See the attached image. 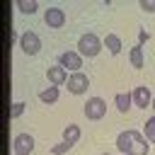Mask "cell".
<instances>
[{
    "instance_id": "cell-1",
    "label": "cell",
    "mask_w": 155,
    "mask_h": 155,
    "mask_svg": "<svg viewBox=\"0 0 155 155\" xmlns=\"http://www.w3.org/2000/svg\"><path fill=\"white\" fill-rule=\"evenodd\" d=\"M102 51V41L94 34H82L78 41V53L80 56H97Z\"/></svg>"
},
{
    "instance_id": "cell-2",
    "label": "cell",
    "mask_w": 155,
    "mask_h": 155,
    "mask_svg": "<svg viewBox=\"0 0 155 155\" xmlns=\"http://www.w3.org/2000/svg\"><path fill=\"white\" fill-rule=\"evenodd\" d=\"M104 114H107V102L102 97H90L87 104H85V116L90 121H99Z\"/></svg>"
},
{
    "instance_id": "cell-3",
    "label": "cell",
    "mask_w": 155,
    "mask_h": 155,
    "mask_svg": "<svg viewBox=\"0 0 155 155\" xmlns=\"http://www.w3.org/2000/svg\"><path fill=\"white\" fill-rule=\"evenodd\" d=\"M19 46H22V51H24L27 56H34V53L41 51V39H39L34 31H24V34L19 36Z\"/></svg>"
},
{
    "instance_id": "cell-4",
    "label": "cell",
    "mask_w": 155,
    "mask_h": 155,
    "mask_svg": "<svg viewBox=\"0 0 155 155\" xmlns=\"http://www.w3.org/2000/svg\"><path fill=\"white\" fill-rule=\"evenodd\" d=\"M68 90L73 92V94H82V92H87V87H90V78L85 75V73H73V75H68Z\"/></svg>"
},
{
    "instance_id": "cell-5",
    "label": "cell",
    "mask_w": 155,
    "mask_h": 155,
    "mask_svg": "<svg viewBox=\"0 0 155 155\" xmlns=\"http://www.w3.org/2000/svg\"><path fill=\"white\" fill-rule=\"evenodd\" d=\"M58 65H61V68H70L73 73H78L80 65H82V58H80L78 51H65V53L58 56Z\"/></svg>"
},
{
    "instance_id": "cell-6",
    "label": "cell",
    "mask_w": 155,
    "mask_h": 155,
    "mask_svg": "<svg viewBox=\"0 0 155 155\" xmlns=\"http://www.w3.org/2000/svg\"><path fill=\"white\" fill-rule=\"evenodd\" d=\"M12 148H15V155H29L34 150V138L29 133H19L12 143Z\"/></svg>"
},
{
    "instance_id": "cell-7",
    "label": "cell",
    "mask_w": 155,
    "mask_h": 155,
    "mask_svg": "<svg viewBox=\"0 0 155 155\" xmlns=\"http://www.w3.org/2000/svg\"><path fill=\"white\" fill-rule=\"evenodd\" d=\"M44 19H46V24H48L51 29H61V27L65 24V15H63V10H58V7H48V10L44 12Z\"/></svg>"
},
{
    "instance_id": "cell-8",
    "label": "cell",
    "mask_w": 155,
    "mask_h": 155,
    "mask_svg": "<svg viewBox=\"0 0 155 155\" xmlns=\"http://www.w3.org/2000/svg\"><path fill=\"white\" fill-rule=\"evenodd\" d=\"M131 94H133V102H136L138 109H145L148 104H153V94H150L148 87H136Z\"/></svg>"
},
{
    "instance_id": "cell-9",
    "label": "cell",
    "mask_w": 155,
    "mask_h": 155,
    "mask_svg": "<svg viewBox=\"0 0 155 155\" xmlns=\"http://www.w3.org/2000/svg\"><path fill=\"white\" fill-rule=\"evenodd\" d=\"M136 133H138L136 128H128V131H124V133L116 138V150L126 155V153H128V148H131V143H133V138H136Z\"/></svg>"
},
{
    "instance_id": "cell-10",
    "label": "cell",
    "mask_w": 155,
    "mask_h": 155,
    "mask_svg": "<svg viewBox=\"0 0 155 155\" xmlns=\"http://www.w3.org/2000/svg\"><path fill=\"white\" fill-rule=\"evenodd\" d=\"M46 78L58 87L61 82H68V75H65V68H61V65H51L48 70H46Z\"/></svg>"
},
{
    "instance_id": "cell-11",
    "label": "cell",
    "mask_w": 155,
    "mask_h": 155,
    "mask_svg": "<svg viewBox=\"0 0 155 155\" xmlns=\"http://www.w3.org/2000/svg\"><path fill=\"white\" fill-rule=\"evenodd\" d=\"M126 155H148V140L140 133H136V138H133V143H131Z\"/></svg>"
},
{
    "instance_id": "cell-12",
    "label": "cell",
    "mask_w": 155,
    "mask_h": 155,
    "mask_svg": "<svg viewBox=\"0 0 155 155\" xmlns=\"http://www.w3.org/2000/svg\"><path fill=\"white\" fill-rule=\"evenodd\" d=\"M58 97H61V90L53 85V87H48V90H41L39 92V99L44 102V104H53V102H58Z\"/></svg>"
},
{
    "instance_id": "cell-13",
    "label": "cell",
    "mask_w": 155,
    "mask_h": 155,
    "mask_svg": "<svg viewBox=\"0 0 155 155\" xmlns=\"http://www.w3.org/2000/svg\"><path fill=\"white\" fill-rule=\"evenodd\" d=\"M78 138H80V126H78V124H68L65 131H63V140L70 143V145H75Z\"/></svg>"
},
{
    "instance_id": "cell-14",
    "label": "cell",
    "mask_w": 155,
    "mask_h": 155,
    "mask_svg": "<svg viewBox=\"0 0 155 155\" xmlns=\"http://www.w3.org/2000/svg\"><path fill=\"white\" fill-rule=\"evenodd\" d=\"M131 102H133V94H131V92H121V94H116V109H119L121 114H126V111L131 109Z\"/></svg>"
},
{
    "instance_id": "cell-15",
    "label": "cell",
    "mask_w": 155,
    "mask_h": 155,
    "mask_svg": "<svg viewBox=\"0 0 155 155\" xmlns=\"http://www.w3.org/2000/svg\"><path fill=\"white\" fill-rule=\"evenodd\" d=\"M131 65H133L136 70L143 68V44H136V46L131 48Z\"/></svg>"
},
{
    "instance_id": "cell-16",
    "label": "cell",
    "mask_w": 155,
    "mask_h": 155,
    "mask_svg": "<svg viewBox=\"0 0 155 155\" xmlns=\"http://www.w3.org/2000/svg\"><path fill=\"white\" fill-rule=\"evenodd\" d=\"M36 0H17V10L19 12H24V15H31V12H36Z\"/></svg>"
},
{
    "instance_id": "cell-17",
    "label": "cell",
    "mask_w": 155,
    "mask_h": 155,
    "mask_svg": "<svg viewBox=\"0 0 155 155\" xmlns=\"http://www.w3.org/2000/svg\"><path fill=\"white\" fill-rule=\"evenodd\" d=\"M104 44H107V48H109V51H111L114 56H116V53L121 51V39H119L116 34H109V36L104 39Z\"/></svg>"
},
{
    "instance_id": "cell-18",
    "label": "cell",
    "mask_w": 155,
    "mask_h": 155,
    "mask_svg": "<svg viewBox=\"0 0 155 155\" xmlns=\"http://www.w3.org/2000/svg\"><path fill=\"white\" fill-rule=\"evenodd\" d=\"M24 109H27L24 102H15V104L10 107V119H19V116L24 114Z\"/></svg>"
},
{
    "instance_id": "cell-19",
    "label": "cell",
    "mask_w": 155,
    "mask_h": 155,
    "mask_svg": "<svg viewBox=\"0 0 155 155\" xmlns=\"http://www.w3.org/2000/svg\"><path fill=\"white\" fill-rule=\"evenodd\" d=\"M145 136H148V140H153V143H155V116L145 121Z\"/></svg>"
},
{
    "instance_id": "cell-20",
    "label": "cell",
    "mask_w": 155,
    "mask_h": 155,
    "mask_svg": "<svg viewBox=\"0 0 155 155\" xmlns=\"http://www.w3.org/2000/svg\"><path fill=\"white\" fill-rule=\"evenodd\" d=\"M70 148H73L70 143H65V140H61L58 145H53V148H51V153H53V155H63V153H65V150H70Z\"/></svg>"
},
{
    "instance_id": "cell-21",
    "label": "cell",
    "mask_w": 155,
    "mask_h": 155,
    "mask_svg": "<svg viewBox=\"0 0 155 155\" xmlns=\"http://www.w3.org/2000/svg\"><path fill=\"white\" fill-rule=\"evenodd\" d=\"M140 10H145V12H155V0H140Z\"/></svg>"
},
{
    "instance_id": "cell-22",
    "label": "cell",
    "mask_w": 155,
    "mask_h": 155,
    "mask_svg": "<svg viewBox=\"0 0 155 155\" xmlns=\"http://www.w3.org/2000/svg\"><path fill=\"white\" fill-rule=\"evenodd\" d=\"M148 39H150V34H148L145 29H140V36H138V44H145Z\"/></svg>"
},
{
    "instance_id": "cell-23",
    "label": "cell",
    "mask_w": 155,
    "mask_h": 155,
    "mask_svg": "<svg viewBox=\"0 0 155 155\" xmlns=\"http://www.w3.org/2000/svg\"><path fill=\"white\" fill-rule=\"evenodd\" d=\"M153 107H155V97H153Z\"/></svg>"
},
{
    "instance_id": "cell-24",
    "label": "cell",
    "mask_w": 155,
    "mask_h": 155,
    "mask_svg": "<svg viewBox=\"0 0 155 155\" xmlns=\"http://www.w3.org/2000/svg\"><path fill=\"white\" fill-rule=\"evenodd\" d=\"M102 155H107V153H102Z\"/></svg>"
}]
</instances>
